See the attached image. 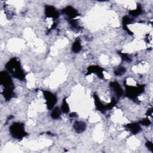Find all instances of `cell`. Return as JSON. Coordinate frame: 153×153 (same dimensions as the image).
I'll return each instance as SVG.
<instances>
[{
    "instance_id": "obj_1",
    "label": "cell",
    "mask_w": 153,
    "mask_h": 153,
    "mask_svg": "<svg viewBox=\"0 0 153 153\" xmlns=\"http://www.w3.org/2000/svg\"><path fill=\"white\" fill-rule=\"evenodd\" d=\"M7 69L13 77L23 81L25 79V74L21 67L20 62L16 57L11 59L5 65Z\"/></svg>"
},
{
    "instance_id": "obj_2",
    "label": "cell",
    "mask_w": 153,
    "mask_h": 153,
    "mask_svg": "<svg viewBox=\"0 0 153 153\" xmlns=\"http://www.w3.org/2000/svg\"><path fill=\"white\" fill-rule=\"evenodd\" d=\"M10 132L11 136L17 139H22L27 135L25 130V126L23 123L16 122L13 123L10 127Z\"/></svg>"
},
{
    "instance_id": "obj_3",
    "label": "cell",
    "mask_w": 153,
    "mask_h": 153,
    "mask_svg": "<svg viewBox=\"0 0 153 153\" xmlns=\"http://www.w3.org/2000/svg\"><path fill=\"white\" fill-rule=\"evenodd\" d=\"M145 86L143 85L134 86H130L126 85V96L128 98L134 100H137V96L144 91Z\"/></svg>"
},
{
    "instance_id": "obj_4",
    "label": "cell",
    "mask_w": 153,
    "mask_h": 153,
    "mask_svg": "<svg viewBox=\"0 0 153 153\" xmlns=\"http://www.w3.org/2000/svg\"><path fill=\"white\" fill-rule=\"evenodd\" d=\"M0 83L4 89L14 88V84L10 75L6 71H2L0 73Z\"/></svg>"
},
{
    "instance_id": "obj_5",
    "label": "cell",
    "mask_w": 153,
    "mask_h": 153,
    "mask_svg": "<svg viewBox=\"0 0 153 153\" xmlns=\"http://www.w3.org/2000/svg\"><path fill=\"white\" fill-rule=\"evenodd\" d=\"M44 97L45 100L46 105L48 109H51L57 102V97L49 91H43Z\"/></svg>"
},
{
    "instance_id": "obj_6",
    "label": "cell",
    "mask_w": 153,
    "mask_h": 153,
    "mask_svg": "<svg viewBox=\"0 0 153 153\" xmlns=\"http://www.w3.org/2000/svg\"><path fill=\"white\" fill-rule=\"evenodd\" d=\"M62 12L66 17V19L69 20H72L79 15L77 10L71 6H67L62 10Z\"/></svg>"
},
{
    "instance_id": "obj_7",
    "label": "cell",
    "mask_w": 153,
    "mask_h": 153,
    "mask_svg": "<svg viewBox=\"0 0 153 153\" xmlns=\"http://www.w3.org/2000/svg\"><path fill=\"white\" fill-rule=\"evenodd\" d=\"M45 14L46 17L52 18L53 19H57L60 16L59 11L53 6L48 5L45 7Z\"/></svg>"
},
{
    "instance_id": "obj_8",
    "label": "cell",
    "mask_w": 153,
    "mask_h": 153,
    "mask_svg": "<svg viewBox=\"0 0 153 153\" xmlns=\"http://www.w3.org/2000/svg\"><path fill=\"white\" fill-rule=\"evenodd\" d=\"M103 69L101 67L97 66V65H92L90 66L87 69V74L86 75H90L92 73L96 74L99 78H103Z\"/></svg>"
},
{
    "instance_id": "obj_9",
    "label": "cell",
    "mask_w": 153,
    "mask_h": 153,
    "mask_svg": "<svg viewBox=\"0 0 153 153\" xmlns=\"http://www.w3.org/2000/svg\"><path fill=\"white\" fill-rule=\"evenodd\" d=\"M109 86L115 93L118 97H120L123 94V90L121 85L117 81H112L109 83Z\"/></svg>"
},
{
    "instance_id": "obj_10",
    "label": "cell",
    "mask_w": 153,
    "mask_h": 153,
    "mask_svg": "<svg viewBox=\"0 0 153 153\" xmlns=\"http://www.w3.org/2000/svg\"><path fill=\"white\" fill-rule=\"evenodd\" d=\"M93 97H94V103H95V106L96 109L100 111L101 112L103 113L105 112L107 109H106V105H103L102 103V102L100 100L99 97L97 96V95L96 93H94L93 94Z\"/></svg>"
},
{
    "instance_id": "obj_11",
    "label": "cell",
    "mask_w": 153,
    "mask_h": 153,
    "mask_svg": "<svg viewBox=\"0 0 153 153\" xmlns=\"http://www.w3.org/2000/svg\"><path fill=\"white\" fill-rule=\"evenodd\" d=\"M125 127L127 128L133 134H136L140 132L141 130V127L139 123H130L127 124L125 126Z\"/></svg>"
},
{
    "instance_id": "obj_12",
    "label": "cell",
    "mask_w": 153,
    "mask_h": 153,
    "mask_svg": "<svg viewBox=\"0 0 153 153\" xmlns=\"http://www.w3.org/2000/svg\"><path fill=\"white\" fill-rule=\"evenodd\" d=\"M74 128L76 133H81L86 129V124L81 121H76L74 124Z\"/></svg>"
},
{
    "instance_id": "obj_13",
    "label": "cell",
    "mask_w": 153,
    "mask_h": 153,
    "mask_svg": "<svg viewBox=\"0 0 153 153\" xmlns=\"http://www.w3.org/2000/svg\"><path fill=\"white\" fill-rule=\"evenodd\" d=\"M69 24L71 27V29H72L75 32H79L81 30V27L79 25L78 23V20L76 19H72L69 21Z\"/></svg>"
},
{
    "instance_id": "obj_14",
    "label": "cell",
    "mask_w": 153,
    "mask_h": 153,
    "mask_svg": "<svg viewBox=\"0 0 153 153\" xmlns=\"http://www.w3.org/2000/svg\"><path fill=\"white\" fill-rule=\"evenodd\" d=\"M142 13V9L140 4H137V7L135 10H132L129 11L130 15L133 17H137V16L140 15Z\"/></svg>"
},
{
    "instance_id": "obj_15",
    "label": "cell",
    "mask_w": 153,
    "mask_h": 153,
    "mask_svg": "<svg viewBox=\"0 0 153 153\" xmlns=\"http://www.w3.org/2000/svg\"><path fill=\"white\" fill-rule=\"evenodd\" d=\"M82 48V47H81V42L79 41V39H76L73 45H72V51L74 52V53H78L81 51Z\"/></svg>"
},
{
    "instance_id": "obj_16",
    "label": "cell",
    "mask_w": 153,
    "mask_h": 153,
    "mask_svg": "<svg viewBox=\"0 0 153 153\" xmlns=\"http://www.w3.org/2000/svg\"><path fill=\"white\" fill-rule=\"evenodd\" d=\"M60 114H61L60 110L59 109V108L56 107L54 109H53V110L52 111L51 113V117L53 119H59L60 117Z\"/></svg>"
},
{
    "instance_id": "obj_17",
    "label": "cell",
    "mask_w": 153,
    "mask_h": 153,
    "mask_svg": "<svg viewBox=\"0 0 153 153\" xmlns=\"http://www.w3.org/2000/svg\"><path fill=\"white\" fill-rule=\"evenodd\" d=\"M126 71V69L124 66H118L115 71L114 74L117 76H121L124 74H125Z\"/></svg>"
},
{
    "instance_id": "obj_18",
    "label": "cell",
    "mask_w": 153,
    "mask_h": 153,
    "mask_svg": "<svg viewBox=\"0 0 153 153\" xmlns=\"http://www.w3.org/2000/svg\"><path fill=\"white\" fill-rule=\"evenodd\" d=\"M62 111L64 113H68L69 111V105L67 103V102L66 101V98H65L63 100V102H62Z\"/></svg>"
},
{
    "instance_id": "obj_19",
    "label": "cell",
    "mask_w": 153,
    "mask_h": 153,
    "mask_svg": "<svg viewBox=\"0 0 153 153\" xmlns=\"http://www.w3.org/2000/svg\"><path fill=\"white\" fill-rule=\"evenodd\" d=\"M118 53L121 56V59L124 60V61H126V62H131V58L130 57L129 55L127 53H121V51H118Z\"/></svg>"
},
{
    "instance_id": "obj_20",
    "label": "cell",
    "mask_w": 153,
    "mask_h": 153,
    "mask_svg": "<svg viewBox=\"0 0 153 153\" xmlns=\"http://www.w3.org/2000/svg\"><path fill=\"white\" fill-rule=\"evenodd\" d=\"M133 22L132 19L128 17V16H124L123 18V26H127L128 24L131 23Z\"/></svg>"
},
{
    "instance_id": "obj_21",
    "label": "cell",
    "mask_w": 153,
    "mask_h": 153,
    "mask_svg": "<svg viewBox=\"0 0 153 153\" xmlns=\"http://www.w3.org/2000/svg\"><path fill=\"white\" fill-rule=\"evenodd\" d=\"M116 103H117V102H116V100H115V99L114 97H112L111 103H108L107 105H106V109L108 110V109H112V108L116 105Z\"/></svg>"
},
{
    "instance_id": "obj_22",
    "label": "cell",
    "mask_w": 153,
    "mask_h": 153,
    "mask_svg": "<svg viewBox=\"0 0 153 153\" xmlns=\"http://www.w3.org/2000/svg\"><path fill=\"white\" fill-rule=\"evenodd\" d=\"M139 123L141 124L142 125H143V126H149L151 124V121L148 118H144V119L142 120L141 121H140Z\"/></svg>"
},
{
    "instance_id": "obj_23",
    "label": "cell",
    "mask_w": 153,
    "mask_h": 153,
    "mask_svg": "<svg viewBox=\"0 0 153 153\" xmlns=\"http://www.w3.org/2000/svg\"><path fill=\"white\" fill-rule=\"evenodd\" d=\"M146 146L151 151H153V145H152V143L150 141H147L146 142Z\"/></svg>"
},
{
    "instance_id": "obj_24",
    "label": "cell",
    "mask_w": 153,
    "mask_h": 153,
    "mask_svg": "<svg viewBox=\"0 0 153 153\" xmlns=\"http://www.w3.org/2000/svg\"><path fill=\"white\" fill-rule=\"evenodd\" d=\"M152 114V108H150L149 109H148L146 111V115H148V116H150Z\"/></svg>"
}]
</instances>
